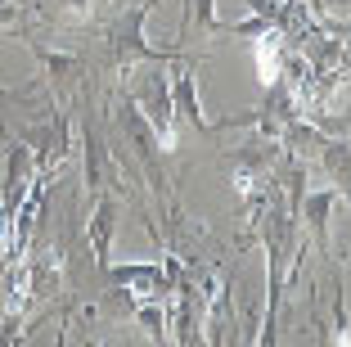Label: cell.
<instances>
[{
	"mask_svg": "<svg viewBox=\"0 0 351 347\" xmlns=\"http://www.w3.org/2000/svg\"><path fill=\"white\" fill-rule=\"evenodd\" d=\"M23 320H27L23 306H14V302L0 306V347H23V334L32 329V325H23Z\"/></svg>",
	"mask_w": 351,
	"mask_h": 347,
	"instance_id": "9a60e30c",
	"label": "cell"
},
{
	"mask_svg": "<svg viewBox=\"0 0 351 347\" xmlns=\"http://www.w3.org/2000/svg\"><path fill=\"white\" fill-rule=\"evenodd\" d=\"M32 95H36V86H27V91H5V86H0V109H5V104H32Z\"/></svg>",
	"mask_w": 351,
	"mask_h": 347,
	"instance_id": "ac0fdd59",
	"label": "cell"
},
{
	"mask_svg": "<svg viewBox=\"0 0 351 347\" xmlns=\"http://www.w3.org/2000/svg\"><path fill=\"white\" fill-rule=\"evenodd\" d=\"M131 320L140 325V334H145V338H154L158 347H167V306L162 302H135Z\"/></svg>",
	"mask_w": 351,
	"mask_h": 347,
	"instance_id": "4fadbf2b",
	"label": "cell"
},
{
	"mask_svg": "<svg viewBox=\"0 0 351 347\" xmlns=\"http://www.w3.org/2000/svg\"><path fill=\"white\" fill-rule=\"evenodd\" d=\"M82 347H108V343H99V338H82Z\"/></svg>",
	"mask_w": 351,
	"mask_h": 347,
	"instance_id": "d6986e66",
	"label": "cell"
},
{
	"mask_svg": "<svg viewBox=\"0 0 351 347\" xmlns=\"http://www.w3.org/2000/svg\"><path fill=\"white\" fill-rule=\"evenodd\" d=\"M338 190H315V194H302V208H298V221H306V230H311V239H315V248L320 253H329V212H333V203H338Z\"/></svg>",
	"mask_w": 351,
	"mask_h": 347,
	"instance_id": "30bf717a",
	"label": "cell"
},
{
	"mask_svg": "<svg viewBox=\"0 0 351 347\" xmlns=\"http://www.w3.org/2000/svg\"><path fill=\"white\" fill-rule=\"evenodd\" d=\"M117 194H95V208L86 216V244H90V262L95 271L104 276V266H108V253H113V235H117Z\"/></svg>",
	"mask_w": 351,
	"mask_h": 347,
	"instance_id": "ba28073f",
	"label": "cell"
},
{
	"mask_svg": "<svg viewBox=\"0 0 351 347\" xmlns=\"http://www.w3.org/2000/svg\"><path fill=\"white\" fill-rule=\"evenodd\" d=\"M117 126H122V140H126V149H131V158L149 172V185H154V190H162V194H171V185H167V172H162V144H158V135H154V131H149L145 117L131 109V100H126V95H122V113H117Z\"/></svg>",
	"mask_w": 351,
	"mask_h": 347,
	"instance_id": "8992f818",
	"label": "cell"
},
{
	"mask_svg": "<svg viewBox=\"0 0 351 347\" xmlns=\"http://www.w3.org/2000/svg\"><path fill=\"white\" fill-rule=\"evenodd\" d=\"M19 36L27 41V50L36 54V68H41V72H36V86H50L54 100L73 95L77 86L86 82V59H82V54H73V50H54V45H41L27 27H23Z\"/></svg>",
	"mask_w": 351,
	"mask_h": 347,
	"instance_id": "5b68a950",
	"label": "cell"
},
{
	"mask_svg": "<svg viewBox=\"0 0 351 347\" xmlns=\"http://www.w3.org/2000/svg\"><path fill=\"white\" fill-rule=\"evenodd\" d=\"M167 63H145V72H135L126 86L131 109L149 122V131L158 135L162 153L176 149V109H171V91H167Z\"/></svg>",
	"mask_w": 351,
	"mask_h": 347,
	"instance_id": "7a4b0ae2",
	"label": "cell"
},
{
	"mask_svg": "<svg viewBox=\"0 0 351 347\" xmlns=\"http://www.w3.org/2000/svg\"><path fill=\"white\" fill-rule=\"evenodd\" d=\"M198 63L203 59H189V54L167 63V91H171V109L180 122H189L198 135H212V122L203 117V104H198Z\"/></svg>",
	"mask_w": 351,
	"mask_h": 347,
	"instance_id": "52a82bcc",
	"label": "cell"
},
{
	"mask_svg": "<svg viewBox=\"0 0 351 347\" xmlns=\"http://www.w3.org/2000/svg\"><path fill=\"white\" fill-rule=\"evenodd\" d=\"M298 117H302V109H298V95H293V82H289V77H275V82H266V100H261L257 109L226 113L221 122H212V131H230V126H252L261 140H279V135L289 131Z\"/></svg>",
	"mask_w": 351,
	"mask_h": 347,
	"instance_id": "3957f363",
	"label": "cell"
},
{
	"mask_svg": "<svg viewBox=\"0 0 351 347\" xmlns=\"http://www.w3.org/2000/svg\"><path fill=\"white\" fill-rule=\"evenodd\" d=\"M23 5H14V0H0V32H14V36H19L23 32Z\"/></svg>",
	"mask_w": 351,
	"mask_h": 347,
	"instance_id": "2e32d148",
	"label": "cell"
},
{
	"mask_svg": "<svg viewBox=\"0 0 351 347\" xmlns=\"http://www.w3.org/2000/svg\"><path fill=\"white\" fill-rule=\"evenodd\" d=\"M82 144H86V194H104L108 190V181H113V172H117V158L108 153V144L95 135V126L90 122H82Z\"/></svg>",
	"mask_w": 351,
	"mask_h": 347,
	"instance_id": "9c48e42d",
	"label": "cell"
},
{
	"mask_svg": "<svg viewBox=\"0 0 351 347\" xmlns=\"http://www.w3.org/2000/svg\"><path fill=\"white\" fill-rule=\"evenodd\" d=\"M19 140L32 149V163H36V176H54L63 163H68V153H73V126H68V113H50L45 122H36V126H23L19 131Z\"/></svg>",
	"mask_w": 351,
	"mask_h": 347,
	"instance_id": "277c9868",
	"label": "cell"
},
{
	"mask_svg": "<svg viewBox=\"0 0 351 347\" xmlns=\"http://www.w3.org/2000/svg\"><path fill=\"white\" fill-rule=\"evenodd\" d=\"M194 23V32H221L226 23L217 19V0H185V23H180V32ZM176 32V36H180Z\"/></svg>",
	"mask_w": 351,
	"mask_h": 347,
	"instance_id": "5bb4252c",
	"label": "cell"
},
{
	"mask_svg": "<svg viewBox=\"0 0 351 347\" xmlns=\"http://www.w3.org/2000/svg\"><path fill=\"white\" fill-rule=\"evenodd\" d=\"M289 36H279V32H261L257 36V68H261V82H275L279 72H284V59H289Z\"/></svg>",
	"mask_w": 351,
	"mask_h": 347,
	"instance_id": "8fae6325",
	"label": "cell"
},
{
	"mask_svg": "<svg viewBox=\"0 0 351 347\" xmlns=\"http://www.w3.org/2000/svg\"><path fill=\"white\" fill-rule=\"evenodd\" d=\"M154 10H158V0H135L131 10H122L104 27V63L113 72H135L140 63H171L185 54V50H176V45H149L145 23Z\"/></svg>",
	"mask_w": 351,
	"mask_h": 347,
	"instance_id": "6da1fadb",
	"label": "cell"
},
{
	"mask_svg": "<svg viewBox=\"0 0 351 347\" xmlns=\"http://www.w3.org/2000/svg\"><path fill=\"white\" fill-rule=\"evenodd\" d=\"M320 163H324V172L333 176V190L347 194V135H329V140L320 144Z\"/></svg>",
	"mask_w": 351,
	"mask_h": 347,
	"instance_id": "7c38bea8",
	"label": "cell"
},
{
	"mask_svg": "<svg viewBox=\"0 0 351 347\" xmlns=\"http://www.w3.org/2000/svg\"><path fill=\"white\" fill-rule=\"evenodd\" d=\"M54 10L73 14V19H86V14H90V0H54Z\"/></svg>",
	"mask_w": 351,
	"mask_h": 347,
	"instance_id": "e0dca14e",
	"label": "cell"
}]
</instances>
